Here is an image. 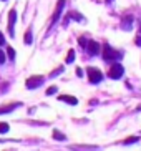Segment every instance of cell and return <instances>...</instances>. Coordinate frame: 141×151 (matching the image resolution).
Instances as JSON below:
<instances>
[{
	"instance_id": "cell-7",
	"label": "cell",
	"mask_w": 141,
	"mask_h": 151,
	"mask_svg": "<svg viewBox=\"0 0 141 151\" xmlns=\"http://www.w3.org/2000/svg\"><path fill=\"white\" fill-rule=\"evenodd\" d=\"M85 50H86L90 55H93V57H95V55L100 53V43H98V42H95V40H88V42H86Z\"/></svg>"
},
{
	"instance_id": "cell-2",
	"label": "cell",
	"mask_w": 141,
	"mask_h": 151,
	"mask_svg": "<svg viewBox=\"0 0 141 151\" xmlns=\"http://www.w3.org/2000/svg\"><path fill=\"white\" fill-rule=\"evenodd\" d=\"M123 73H124V67L121 65V63H119V62L111 63L110 71H108V76H110L111 80H119V78L123 76Z\"/></svg>"
},
{
	"instance_id": "cell-9",
	"label": "cell",
	"mask_w": 141,
	"mask_h": 151,
	"mask_svg": "<svg viewBox=\"0 0 141 151\" xmlns=\"http://www.w3.org/2000/svg\"><path fill=\"white\" fill-rule=\"evenodd\" d=\"M71 151H98V146H91V145H71Z\"/></svg>"
},
{
	"instance_id": "cell-4",
	"label": "cell",
	"mask_w": 141,
	"mask_h": 151,
	"mask_svg": "<svg viewBox=\"0 0 141 151\" xmlns=\"http://www.w3.org/2000/svg\"><path fill=\"white\" fill-rule=\"evenodd\" d=\"M86 75H88L90 83H100V81H103V73L98 70V68H95V67L86 68Z\"/></svg>"
},
{
	"instance_id": "cell-10",
	"label": "cell",
	"mask_w": 141,
	"mask_h": 151,
	"mask_svg": "<svg viewBox=\"0 0 141 151\" xmlns=\"http://www.w3.org/2000/svg\"><path fill=\"white\" fill-rule=\"evenodd\" d=\"M133 23H135V18H133L131 15H126V17H123V20H121V28L129 32V30H133Z\"/></svg>"
},
{
	"instance_id": "cell-5",
	"label": "cell",
	"mask_w": 141,
	"mask_h": 151,
	"mask_svg": "<svg viewBox=\"0 0 141 151\" xmlns=\"http://www.w3.org/2000/svg\"><path fill=\"white\" fill-rule=\"evenodd\" d=\"M63 7H65V0H58L57 9H55V12H53V15H52V20H50V27H53V25L58 22V18H60V15H62V12H63Z\"/></svg>"
},
{
	"instance_id": "cell-16",
	"label": "cell",
	"mask_w": 141,
	"mask_h": 151,
	"mask_svg": "<svg viewBox=\"0 0 141 151\" xmlns=\"http://www.w3.org/2000/svg\"><path fill=\"white\" fill-rule=\"evenodd\" d=\"M7 53H9V60L13 62V60H15V50H13L12 47H9V45H7Z\"/></svg>"
},
{
	"instance_id": "cell-1",
	"label": "cell",
	"mask_w": 141,
	"mask_h": 151,
	"mask_svg": "<svg viewBox=\"0 0 141 151\" xmlns=\"http://www.w3.org/2000/svg\"><path fill=\"white\" fill-rule=\"evenodd\" d=\"M121 57H123V52H119V50L110 47L108 43L103 47V60H105L106 63H116V62L121 60Z\"/></svg>"
},
{
	"instance_id": "cell-22",
	"label": "cell",
	"mask_w": 141,
	"mask_h": 151,
	"mask_svg": "<svg viewBox=\"0 0 141 151\" xmlns=\"http://www.w3.org/2000/svg\"><path fill=\"white\" fill-rule=\"evenodd\" d=\"M76 75H78L80 78H81V76L85 75V73H83V70H81V68H76Z\"/></svg>"
},
{
	"instance_id": "cell-3",
	"label": "cell",
	"mask_w": 141,
	"mask_h": 151,
	"mask_svg": "<svg viewBox=\"0 0 141 151\" xmlns=\"http://www.w3.org/2000/svg\"><path fill=\"white\" fill-rule=\"evenodd\" d=\"M43 81H45V76H42V75H32V76L27 78L25 86L28 90H35V88H38V86H42Z\"/></svg>"
},
{
	"instance_id": "cell-15",
	"label": "cell",
	"mask_w": 141,
	"mask_h": 151,
	"mask_svg": "<svg viewBox=\"0 0 141 151\" xmlns=\"http://www.w3.org/2000/svg\"><path fill=\"white\" fill-rule=\"evenodd\" d=\"M140 141V136H129L126 139H123V145H131V143H138Z\"/></svg>"
},
{
	"instance_id": "cell-8",
	"label": "cell",
	"mask_w": 141,
	"mask_h": 151,
	"mask_svg": "<svg viewBox=\"0 0 141 151\" xmlns=\"http://www.w3.org/2000/svg\"><path fill=\"white\" fill-rule=\"evenodd\" d=\"M22 106V103L20 101H15V103H10V105H2L0 106V115H7V113H12L15 108Z\"/></svg>"
},
{
	"instance_id": "cell-12",
	"label": "cell",
	"mask_w": 141,
	"mask_h": 151,
	"mask_svg": "<svg viewBox=\"0 0 141 151\" xmlns=\"http://www.w3.org/2000/svg\"><path fill=\"white\" fill-rule=\"evenodd\" d=\"M52 136H53V139H57V141H65V139H66V136L62 133V131H58V129H53Z\"/></svg>"
},
{
	"instance_id": "cell-18",
	"label": "cell",
	"mask_w": 141,
	"mask_h": 151,
	"mask_svg": "<svg viewBox=\"0 0 141 151\" xmlns=\"http://www.w3.org/2000/svg\"><path fill=\"white\" fill-rule=\"evenodd\" d=\"M57 91H58V86H55V85H53V86H50V88L47 90V95L50 96V95H55Z\"/></svg>"
},
{
	"instance_id": "cell-25",
	"label": "cell",
	"mask_w": 141,
	"mask_h": 151,
	"mask_svg": "<svg viewBox=\"0 0 141 151\" xmlns=\"http://www.w3.org/2000/svg\"><path fill=\"white\" fill-rule=\"evenodd\" d=\"M2 2H5V0H2Z\"/></svg>"
},
{
	"instance_id": "cell-24",
	"label": "cell",
	"mask_w": 141,
	"mask_h": 151,
	"mask_svg": "<svg viewBox=\"0 0 141 151\" xmlns=\"http://www.w3.org/2000/svg\"><path fill=\"white\" fill-rule=\"evenodd\" d=\"M136 43H138V45H141V37H138V38H136Z\"/></svg>"
},
{
	"instance_id": "cell-20",
	"label": "cell",
	"mask_w": 141,
	"mask_h": 151,
	"mask_svg": "<svg viewBox=\"0 0 141 151\" xmlns=\"http://www.w3.org/2000/svg\"><path fill=\"white\" fill-rule=\"evenodd\" d=\"M78 42H80V45H81V47L85 48V47H86V42H88V40H86L85 37H80V38H78Z\"/></svg>"
},
{
	"instance_id": "cell-6",
	"label": "cell",
	"mask_w": 141,
	"mask_h": 151,
	"mask_svg": "<svg viewBox=\"0 0 141 151\" xmlns=\"http://www.w3.org/2000/svg\"><path fill=\"white\" fill-rule=\"evenodd\" d=\"M15 22H17V10L12 9V10L9 12V35H10V37H15V33H13Z\"/></svg>"
},
{
	"instance_id": "cell-17",
	"label": "cell",
	"mask_w": 141,
	"mask_h": 151,
	"mask_svg": "<svg viewBox=\"0 0 141 151\" xmlns=\"http://www.w3.org/2000/svg\"><path fill=\"white\" fill-rule=\"evenodd\" d=\"M10 129V124L9 123H4V121H0V133H7Z\"/></svg>"
},
{
	"instance_id": "cell-14",
	"label": "cell",
	"mask_w": 141,
	"mask_h": 151,
	"mask_svg": "<svg viewBox=\"0 0 141 151\" xmlns=\"http://www.w3.org/2000/svg\"><path fill=\"white\" fill-rule=\"evenodd\" d=\"M65 62H66V63H73V62H75V50H73V48L68 50V55H66Z\"/></svg>"
},
{
	"instance_id": "cell-11",
	"label": "cell",
	"mask_w": 141,
	"mask_h": 151,
	"mask_svg": "<svg viewBox=\"0 0 141 151\" xmlns=\"http://www.w3.org/2000/svg\"><path fill=\"white\" fill-rule=\"evenodd\" d=\"M58 100H60V101H63V103H68V105H73V106H75V105H78V100H76L75 96H71V95H60V96H58Z\"/></svg>"
},
{
	"instance_id": "cell-23",
	"label": "cell",
	"mask_w": 141,
	"mask_h": 151,
	"mask_svg": "<svg viewBox=\"0 0 141 151\" xmlns=\"http://www.w3.org/2000/svg\"><path fill=\"white\" fill-rule=\"evenodd\" d=\"M5 43V37H4V33L0 32V45H4Z\"/></svg>"
},
{
	"instance_id": "cell-13",
	"label": "cell",
	"mask_w": 141,
	"mask_h": 151,
	"mask_svg": "<svg viewBox=\"0 0 141 151\" xmlns=\"http://www.w3.org/2000/svg\"><path fill=\"white\" fill-rule=\"evenodd\" d=\"M23 42H25V45H32V42H33V38H32V28H28V30L25 32Z\"/></svg>"
},
{
	"instance_id": "cell-19",
	"label": "cell",
	"mask_w": 141,
	"mask_h": 151,
	"mask_svg": "<svg viewBox=\"0 0 141 151\" xmlns=\"http://www.w3.org/2000/svg\"><path fill=\"white\" fill-rule=\"evenodd\" d=\"M62 71H63V67H60V68H57V70H53L52 73H50V76H52V78H53V76H58Z\"/></svg>"
},
{
	"instance_id": "cell-21",
	"label": "cell",
	"mask_w": 141,
	"mask_h": 151,
	"mask_svg": "<svg viewBox=\"0 0 141 151\" xmlns=\"http://www.w3.org/2000/svg\"><path fill=\"white\" fill-rule=\"evenodd\" d=\"M2 63H5V53L0 50V65H2Z\"/></svg>"
}]
</instances>
